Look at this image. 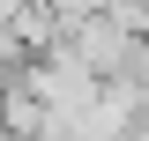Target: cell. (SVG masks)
I'll return each instance as SVG.
<instances>
[{"label": "cell", "instance_id": "6da1fadb", "mask_svg": "<svg viewBox=\"0 0 149 141\" xmlns=\"http://www.w3.org/2000/svg\"><path fill=\"white\" fill-rule=\"evenodd\" d=\"M0 141H8V89H0Z\"/></svg>", "mask_w": 149, "mask_h": 141}]
</instances>
